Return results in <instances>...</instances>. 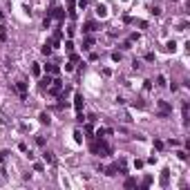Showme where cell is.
I'll list each match as a JSON object with an SVG mask.
<instances>
[{"label": "cell", "mask_w": 190, "mask_h": 190, "mask_svg": "<svg viewBox=\"0 0 190 190\" xmlns=\"http://www.w3.org/2000/svg\"><path fill=\"white\" fill-rule=\"evenodd\" d=\"M92 152L98 154V157H110V154H112V146L101 137V139H96L94 143H92Z\"/></svg>", "instance_id": "obj_1"}, {"label": "cell", "mask_w": 190, "mask_h": 190, "mask_svg": "<svg viewBox=\"0 0 190 190\" xmlns=\"http://www.w3.org/2000/svg\"><path fill=\"white\" fill-rule=\"evenodd\" d=\"M157 110H159V116H170V114H172V107H170L168 101H159V103H157Z\"/></svg>", "instance_id": "obj_2"}, {"label": "cell", "mask_w": 190, "mask_h": 190, "mask_svg": "<svg viewBox=\"0 0 190 190\" xmlns=\"http://www.w3.org/2000/svg\"><path fill=\"white\" fill-rule=\"evenodd\" d=\"M47 92H49L52 96H58V94L63 92V83L58 81V78H54V81H52V85L47 87Z\"/></svg>", "instance_id": "obj_3"}, {"label": "cell", "mask_w": 190, "mask_h": 190, "mask_svg": "<svg viewBox=\"0 0 190 190\" xmlns=\"http://www.w3.org/2000/svg\"><path fill=\"white\" fill-rule=\"evenodd\" d=\"M14 90H16V92H18V96H20L23 101H25V98H27V83H25V81H18L16 85H14Z\"/></svg>", "instance_id": "obj_4"}, {"label": "cell", "mask_w": 190, "mask_h": 190, "mask_svg": "<svg viewBox=\"0 0 190 190\" xmlns=\"http://www.w3.org/2000/svg\"><path fill=\"white\" fill-rule=\"evenodd\" d=\"M52 18H56V20H65V9L63 7H54L52 9Z\"/></svg>", "instance_id": "obj_5"}, {"label": "cell", "mask_w": 190, "mask_h": 190, "mask_svg": "<svg viewBox=\"0 0 190 190\" xmlns=\"http://www.w3.org/2000/svg\"><path fill=\"white\" fill-rule=\"evenodd\" d=\"M96 29H98V25H96L94 20H87V23H85V29H83V31H85V34H92V31H96Z\"/></svg>", "instance_id": "obj_6"}, {"label": "cell", "mask_w": 190, "mask_h": 190, "mask_svg": "<svg viewBox=\"0 0 190 190\" xmlns=\"http://www.w3.org/2000/svg\"><path fill=\"white\" fill-rule=\"evenodd\" d=\"M74 107H76V112L83 110V94H74Z\"/></svg>", "instance_id": "obj_7"}, {"label": "cell", "mask_w": 190, "mask_h": 190, "mask_svg": "<svg viewBox=\"0 0 190 190\" xmlns=\"http://www.w3.org/2000/svg\"><path fill=\"white\" fill-rule=\"evenodd\" d=\"M45 69H47L49 74H58V72H61V67H58V65H54V63H47V65H45Z\"/></svg>", "instance_id": "obj_8"}, {"label": "cell", "mask_w": 190, "mask_h": 190, "mask_svg": "<svg viewBox=\"0 0 190 190\" xmlns=\"http://www.w3.org/2000/svg\"><path fill=\"white\" fill-rule=\"evenodd\" d=\"M96 16L105 18V16H107V7H105V5H98V7H96Z\"/></svg>", "instance_id": "obj_9"}, {"label": "cell", "mask_w": 190, "mask_h": 190, "mask_svg": "<svg viewBox=\"0 0 190 190\" xmlns=\"http://www.w3.org/2000/svg\"><path fill=\"white\" fill-rule=\"evenodd\" d=\"M105 174H110V177H114V174H119V165L114 163V165H110V168H105Z\"/></svg>", "instance_id": "obj_10"}, {"label": "cell", "mask_w": 190, "mask_h": 190, "mask_svg": "<svg viewBox=\"0 0 190 190\" xmlns=\"http://www.w3.org/2000/svg\"><path fill=\"white\" fill-rule=\"evenodd\" d=\"M52 81H54V78H52V76H45V78H43V81H40V90H47V87L52 85Z\"/></svg>", "instance_id": "obj_11"}, {"label": "cell", "mask_w": 190, "mask_h": 190, "mask_svg": "<svg viewBox=\"0 0 190 190\" xmlns=\"http://www.w3.org/2000/svg\"><path fill=\"white\" fill-rule=\"evenodd\" d=\"M38 119H40V123H45V125H49V121H52V119H49V114H40V116H38Z\"/></svg>", "instance_id": "obj_12"}, {"label": "cell", "mask_w": 190, "mask_h": 190, "mask_svg": "<svg viewBox=\"0 0 190 190\" xmlns=\"http://www.w3.org/2000/svg\"><path fill=\"white\" fill-rule=\"evenodd\" d=\"M83 45H85V49H90V47L94 45V38H92V36H87L85 40H83Z\"/></svg>", "instance_id": "obj_13"}, {"label": "cell", "mask_w": 190, "mask_h": 190, "mask_svg": "<svg viewBox=\"0 0 190 190\" xmlns=\"http://www.w3.org/2000/svg\"><path fill=\"white\" fill-rule=\"evenodd\" d=\"M43 159L47 161V163H54V154L52 152H43Z\"/></svg>", "instance_id": "obj_14"}, {"label": "cell", "mask_w": 190, "mask_h": 190, "mask_svg": "<svg viewBox=\"0 0 190 190\" xmlns=\"http://www.w3.org/2000/svg\"><path fill=\"white\" fill-rule=\"evenodd\" d=\"M125 188H137V179H125Z\"/></svg>", "instance_id": "obj_15"}, {"label": "cell", "mask_w": 190, "mask_h": 190, "mask_svg": "<svg viewBox=\"0 0 190 190\" xmlns=\"http://www.w3.org/2000/svg\"><path fill=\"white\" fill-rule=\"evenodd\" d=\"M161 186H168V170L161 172Z\"/></svg>", "instance_id": "obj_16"}, {"label": "cell", "mask_w": 190, "mask_h": 190, "mask_svg": "<svg viewBox=\"0 0 190 190\" xmlns=\"http://www.w3.org/2000/svg\"><path fill=\"white\" fill-rule=\"evenodd\" d=\"M165 49H168V52H174V49H177V43H174V40H170V43L165 45Z\"/></svg>", "instance_id": "obj_17"}, {"label": "cell", "mask_w": 190, "mask_h": 190, "mask_svg": "<svg viewBox=\"0 0 190 190\" xmlns=\"http://www.w3.org/2000/svg\"><path fill=\"white\" fill-rule=\"evenodd\" d=\"M31 74H34V76H38V74H40V67H38V63H34V65H31Z\"/></svg>", "instance_id": "obj_18"}, {"label": "cell", "mask_w": 190, "mask_h": 190, "mask_svg": "<svg viewBox=\"0 0 190 190\" xmlns=\"http://www.w3.org/2000/svg\"><path fill=\"white\" fill-rule=\"evenodd\" d=\"M43 54H45V56H49V54H52V45H49V43L43 47Z\"/></svg>", "instance_id": "obj_19"}, {"label": "cell", "mask_w": 190, "mask_h": 190, "mask_svg": "<svg viewBox=\"0 0 190 190\" xmlns=\"http://www.w3.org/2000/svg\"><path fill=\"white\" fill-rule=\"evenodd\" d=\"M87 2H90V0H76V5H78L81 9H85V7H87Z\"/></svg>", "instance_id": "obj_20"}, {"label": "cell", "mask_w": 190, "mask_h": 190, "mask_svg": "<svg viewBox=\"0 0 190 190\" xmlns=\"http://www.w3.org/2000/svg\"><path fill=\"white\" fill-rule=\"evenodd\" d=\"M105 132H107V130H105V128H98V130H96V139H101V137H103V134H105Z\"/></svg>", "instance_id": "obj_21"}, {"label": "cell", "mask_w": 190, "mask_h": 190, "mask_svg": "<svg viewBox=\"0 0 190 190\" xmlns=\"http://www.w3.org/2000/svg\"><path fill=\"white\" fill-rule=\"evenodd\" d=\"M150 183H152V177H146V179H143V183H141V186H143V188H148V186H150Z\"/></svg>", "instance_id": "obj_22"}, {"label": "cell", "mask_w": 190, "mask_h": 190, "mask_svg": "<svg viewBox=\"0 0 190 190\" xmlns=\"http://www.w3.org/2000/svg\"><path fill=\"white\" fill-rule=\"evenodd\" d=\"M74 141H76V143H81V141H83V137H81V132H78V130L74 132Z\"/></svg>", "instance_id": "obj_23"}, {"label": "cell", "mask_w": 190, "mask_h": 190, "mask_svg": "<svg viewBox=\"0 0 190 190\" xmlns=\"http://www.w3.org/2000/svg\"><path fill=\"white\" fill-rule=\"evenodd\" d=\"M112 61H114V63H119V61H121V54L114 52V54H112Z\"/></svg>", "instance_id": "obj_24"}, {"label": "cell", "mask_w": 190, "mask_h": 190, "mask_svg": "<svg viewBox=\"0 0 190 190\" xmlns=\"http://www.w3.org/2000/svg\"><path fill=\"white\" fill-rule=\"evenodd\" d=\"M134 107H146V103H143L141 98H137V101H134Z\"/></svg>", "instance_id": "obj_25"}, {"label": "cell", "mask_w": 190, "mask_h": 190, "mask_svg": "<svg viewBox=\"0 0 190 190\" xmlns=\"http://www.w3.org/2000/svg\"><path fill=\"white\" fill-rule=\"evenodd\" d=\"M157 85H165V76H159V78H157Z\"/></svg>", "instance_id": "obj_26"}, {"label": "cell", "mask_w": 190, "mask_h": 190, "mask_svg": "<svg viewBox=\"0 0 190 190\" xmlns=\"http://www.w3.org/2000/svg\"><path fill=\"white\" fill-rule=\"evenodd\" d=\"M65 49H67V52H72V49H74V45H72V40H67V43H65Z\"/></svg>", "instance_id": "obj_27"}, {"label": "cell", "mask_w": 190, "mask_h": 190, "mask_svg": "<svg viewBox=\"0 0 190 190\" xmlns=\"http://www.w3.org/2000/svg\"><path fill=\"white\" fill-rule=\"evenodd\" d=\"M5 157H7V152H2V150H0V161H5Z\"/></svg>", "instance_id": "obj_28"}]
</instances>
